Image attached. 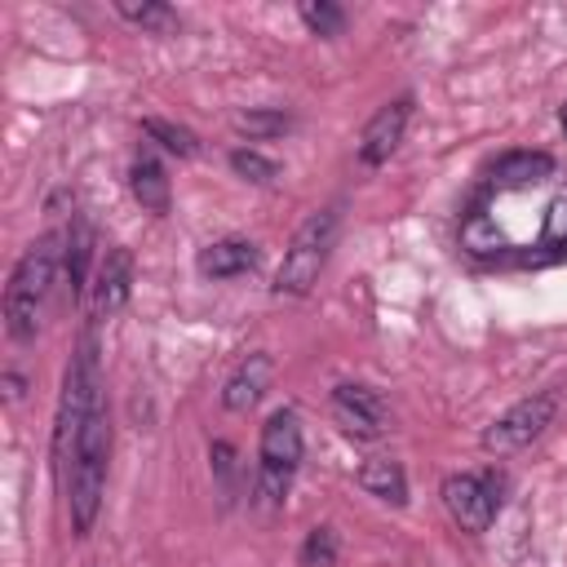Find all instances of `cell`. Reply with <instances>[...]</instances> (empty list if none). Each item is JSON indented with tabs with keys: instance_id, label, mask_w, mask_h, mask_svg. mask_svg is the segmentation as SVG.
I'll list each match as a JSON object with an SVG mask.
<instances>
[{
	"instance_id": "ba28073f",
	"label": "cell",
	"mask_w": 567,
	"mask_h": 567,
	"mask_svg": "<svg viewBox=\"0 0 567 567\" xmlns=\"http://www.w3.org/2000/svg\"><path fill=\"white\" fill-rule=\"evenodd\" d=\"M128 292H133V252L115 244L97 257V270H93V315L97 319L120 315Z\"/></svg>"
},
{
	"instance_id": "9c48e42d",
	"label": "cell",
	"mask_w": 567,
	"mask_h": 567,
	"mask_svg": "<svg viewBox=\"0 0 567 567\" xmlns=\"http://www.w3.org/2000/svg\"><path fill=\"white\" fill-rule=\"evenodd\" d=\"M408 115H412V97H394V102H385V106L368 120V128H363V137H359V159L372 164V168L385 164V159L394 155V146L403 142Z\"/></svg>"
},
{
	"instance_id": "7402d4cb",
	"label": "cell",
	"mask_w": 567,
	"mask_h": 567,
	"mask_svg": "<svg viewBox=\"0 0 567 567\" xmlns=\"http://www.w3.org/2000/svg\"><path fill=\"white\" fill-rule=\"evenodd\" d=\"M545 239L549 244H567V199L549 204V213H545Z\"/></svg>"
},
{
	"instance_id": "277c9868",
	"label": "cell",
	"mask_w": 567,
	"mask_h": 567,
	"mask_svg": "<svg viewBox=\"0 0 567 567\" xmlns=\"http://www.w3.org/2000/svg\"><path fill=\"white\" fill-rule=\"evenodd\" d=\"M297 461H301V425H297V412L279 408L261 425V496L270 505L284 501Z\"/></svg>"
},
{
	"instance_id": "ffe728a7",
	"label": "cell",
	"mask_w": 567,
	"mask_h": 567,
	"mask_svg": "<svg viewBox=\"0 0 567 567\" xmlns=\"http://www.w3.org/2000/svg\"><path fill=\"white\" fill-rule=\"evenodd\" d=\"M235 128L248 133V137H275L288 128V115L284 111H239L235 115Z\"/></svg>"
},
{
	"instance_id": "7c38bea8",
	"label": "cell",
	"mask_w": 567,
	"mask_h": 567,
	"mask_svg": "<svg viewBox=\"0 0 567 567\" xmlns=\"http://www.w3.org/2000/svg\"><path fill=\"white\" fill-rule=\"evenodd\" d=\"M549 173H554V155L545 151H509L492 164L496 186H532V182H545Z\"/></svg>"
},
{
	"instance_id": "44dd1931",
	"label": "cell",
	"mask_w": 567,
	"mask_h": 567,
	"mask_svg": "<svg viewBox=\"0 0 567 567\" xmlns=\"http://www.w3.org/2000/svg\"><path fill=\"white\" fill-rule=\"evenodd\" d=\"M337 563V536L332 527H315L301 545V567H332Z\"/></svg>"
},
{
	"instance_id": "ac0fdd59",
	"label": "cell",
	"mask_w": 567,
	"mask_h": 567,
	"mask_svg": "<svg viewBox=\"0 0 567 567\" xmlns=\"http://www.w3.org/2000/svg\"><path fill=\"white\" fill-rule=\"evenodd\" d=\"M297 13H301V22H306L315 35H341V27H346V13H341L337 4H328V0H319V4L306 0Z\"/></svg>"
},
{
	"instance_id": "6da1fadb",
	"label": "cell",
	"mask_w": 567,
	"mask_h": 567,
	"mask_svg": "<svg viewBox=\"0 0 567 567\" xmlns=\"http://www.w3.org/2000/svg\"><path fill=\"white\" fill-rule=\"evenodd\" d=\"M106 456H111V416H106V403H97L84 416L66 461L58 465V483L66 492V514H71V532L75 536H89V527H93V518L102 509Z\"/></svg>"
},
{
	"instance_id": "603a6c76",
	"label": "cell",
	"mask_w": 567,
	"mask_h": 567,
	"mask_svg": "<svg viewBox=\"0 0 567 567\" xmlns=\"http://www.w3.org/2000/svg\"><path fill=\"white\" fill-rule=\"evenodd\" d=\"M563 133H567V106H563Z\"/></svg>"
},
{
	"instance_id": "d6986e66",
	"label": "cell",
	"mask_w": 567,
	"mask_h": 567,
	"mask_svg": "<svg viewBox=\"0 0 567 567\" xmlns=\"http://www.w3.org/2000/svg\"><path fill=\"white\" fill-rule=\"evenodd\" d=\"M230 168H235L239 177H248V182H275V177H279V164L266 159L261 151H248V146L230 151Z\"/></svg>"
},
{
	"instance_id": "e0dca14e",
	"label": "cell",
	"mask_w": 567,
	"mask_h": 567,
	"mask_svg": "<svg viewBox=\"0 0 567 567\" xmlns=\"http://www.w3.org/2000/svg\"><path fill=\"white\" fill-rule=\"evenodd\" d=\"M146 128V137H155L164 151H173V155H195V133L190 128H182V124H168V120H146L142 124Z\"/></svg>"
},
{
	"instance_id": "8992f818",
	"label": "cell",
	"mask_w": 567,
	"mask_h": 567,
	"mask_svg": "<svg viewBox=\"0 0 567 567\" xmlns=\"http://www.w3.org/2000/svg\"><path fill=\"white\" fill-rule=\"evenodd\" d=\"M443 505L461 532H487L496 505H501V478L487 474H452L443 478Z\"/></svg>"
},
{
	"instance_id": "3957f363",
	"label": "cell",
	"mask_w": 567,
	"mask_h": 567,
	"mask_svg": "<svg viewBox=\"0 0 567 567\" xmlns=\"http://www.w3.org/2000/svg\"><path fill=\"white\" fill-rule=\"evenodd\" d=\"M332 239H337V213L332 208L310 213L297 226V235H292V244H288V252H284V261L275 270V292L279 297H306L319 284V270L328 261Z\"/></svg>"
},
{
	"instance_id": "52a82bcc",
	"label": "cell",
	"mask_w": 567,
	"mask_h": 567,
	"mask_svg": "<svg viewBox=\"0 0 567 567\" xmlns=\"http://www.w3.org/2000/svg\"><path fill=\"white\" fill-rule=\"evenodd\" d=\"M332 421L346 434H354V439H377L390 425V408H385V399L372 385L346 381V385L332 390Z\"/></svg>"
},
{
	"instance_id": "9a60e30c",
	"label": "cell",
	"mask_w": 567,
	"mask_h": 567,
	"mask_svg": "<svg viewBox=\"0 0 567 567\" xmlns=\"http://www.w3.org/2000/svg\"><path fill=\"white\" fill-rule=\"evenodd\" d=\"M128 22H137V27H146V31H155V35H173L182 22H177V13L168 9V4H159V0H146V4H133V0H120L115 4Z\"/></svg>"
},
{
	"instance_id": "5b68a950",
	"label": "cell",
	"mask_w": 567,
	"mask_h": 567,
	"mask_svg": "<svg viewBox=\"0 0 567 567\" xmlns=\"http://www.w3.org/2000/svg\"><path fill=\"white\" fill-rule=\"evenodd\" d=\"M554 412H558V394H554V390L532 394V399H518L509 412H501V416L483 430V447L496 452V456L518 452V447H527V443L554 421Z\"/></svg>"
},
{
	"instance_id": "4fadbf2b",
	"label": "cell",
	"mask_w": 567,
	"mask_h": 567,
	"mask_svg": "<svg viewBox=\"0 0 567 567\" xmlns=\"http://www.w3.org/2000/svg\"><path fill=\"white\" fill-rule=\"evenodd\" d=\"M359 487L377 501H390V505H403L408 501V478H403V465L390 461V456H372L363 470H359Z\"/></svg>"
},
{
	"instance_id": "8fae6325",
	"label": "cell",
	"mask_w": 567,
	"mask_h": 567,
	"mask_svg": "<svg viewBox=\"0 0 567 567\" xmlns=\"http://www.w3.org/2000/svg\"><path fill=\"white\" fill-rule=\"evenodd\" d=\"M195 266H199L204 279H235V275L257 266V244H248V239H217V244H208L199 252Z\"/></svg>"
},
{
	"instance_id": "30bf717a",
	"label": "cell",
	"mask_w": 567,
	"mask_h": 567,
	"mask_svg": "<svg viewBox=\"0 0 567 567\" xmlns=\"http://www.w3.org/2000/svg\"><path fill=\"white\" fill-rule=\"evenodd\" d=\"M270 377H275V363H270V354H248V359H244V363L230 372V381H226V390H221V403H226L230 412H244V408H252V403L266 394Z\"/></svg>"
},
{
	"instance_id": "2e32d148",
	"label": "cell",
	"mask_w": 567,
	"mask_h": 567,
	"mask_svg": "<svg viewBox=\"0 0 567 567\" xmlns=\"http://www.w3.org/2000/svg\"><path fill=\"white\" fill-rule=\"evenodd\" d=\"M89 257H93V235L84 221H75L66 230V275H71V297L84 288V275H89Z\"/></svg>"
},
{
	"instance_id": "7a4b0ae2",
	"label": "cell",
	"mask_w": 567,
	"mask_h": 567,
	"mask_svg": "<svg viewBox=\"0 0 567 567\" xmlns=\"http://www.w3.org/2000/svg\"><path fill=\"white\" fill-rule=\"evenodd\" d=\"M66 261V235L62 230H49L40 235L13 266L9 275V288H4V328L13 341H31L40 319H44V306L53 297V284H58V266Z\"/></svg>"
},
{
	"instance_id": "5bb4252c",
	"label": "cell",
	"mask_w": 567,
	"mask_h": 567,
	"mask_svg": "<svg viewBox=\"0 0 567 567\" xmlns=\"http://www.w3.org/2000/svg\"><path fill=\"white\" fill-rule=\"evenodd\" d=\"M128 182H133V195L146 213H168V177H164L159 159L137 155L133 168H128Z\"/></svg>"
}]
</instances>
